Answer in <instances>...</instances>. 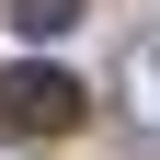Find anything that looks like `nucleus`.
Segmentation results:
<instances>
[{
    "label": "nucleus",
    "instance_id": "4",
    "mask_svg": "<svg viewBox=\"0 0 160 160\" xmlns=\"http://www.w3.org/2000/svg\"><path fill=\"white\" fill-rule=\"evenodd\" d=\"M0 160H12V149H0Z\"/></svg>",
    "mask_w": 160,
    "mask_h": 160
},
{
    "label": "nucleus",
    "instance_id": "2",
    "mask_svg": "<svg viewBox=\"0 0 160 160\" xmlns=\"http://www.w3.org/2000/svg\"><path fill=\"white\" fill-rule=\"evenodd\" d=\"M126 114H137V137L160 149V34H137V46H126Z\"/></svg>",
    "mask_w": 160,
    "mask_h": 160
},
{
    "label": "nucleus",
    "instance_id": "3",
    "mask_svg": "<svg viewBox=\"0 0 160 160\" xmlns=\"http://www.w3.org/2000/svg\"><path fill=\"white\" fill-rule=\"evenodd\" d=\"M12 23H23V34H69V23H80V0H12Z\"/></svg>",
    "mask_w": 160,
    "mask_h": 160
},
{
    "label": "nucleus",
    "instance_id": "1",
    "mask_svg": "<svg viewBox=\"0 0 160 160\" xmlns=\"http://www.w3.org/2000/svg\"><path fill=\"white\" fill-rule=\"evenodd\" d=\"M80 114H92V80L46 69V57H12L0 69V137H69Z\"/></svg>",
    "mask_w": 160,
    "mask_h": 160
}]
</instances>
